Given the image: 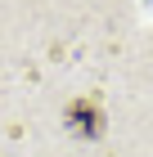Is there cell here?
<instances>
[{
	"mask_svg": "<svg viewBox=\"0 0 153 157\" xmlns=\"http://www.w3.org/2000/svg\"><path fill=\"white\" fill-rule=\"evenodd\" d=\"M68 130L81 135V139H99L104 135V112L95 99H72L68 103Z\"/></svg>",
	"mask_w": 153,
	"mask_h": 157,
	"instance_id": "obj_1",
	"label": "cell"
}]
</instances>
